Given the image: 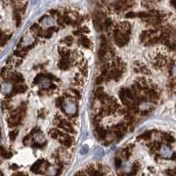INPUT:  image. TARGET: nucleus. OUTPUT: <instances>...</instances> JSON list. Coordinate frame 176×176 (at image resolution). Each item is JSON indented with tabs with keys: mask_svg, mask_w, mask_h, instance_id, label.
Segmentation results:
<instances>
[{
	"mask_svg": "<svg viewBox=\"0 0 176 176\" xmlns=\"http://www.w3.org/2000/svg\"><path fill=\"white\" fill-rule=\"evenodd\" d=\"M32 42H33V38H32V36H30V35H26V36L24 37V45L27 46V45H29V44H31Z\"/></svg>",
	"mask_w": 176,
	"mask_h": 176,
	"instance_id": "nucleus-7",
	"label": "nucleus"
},
{
	"mask_svg": "<svg viewBox=\"0 0 176 176\" xmlns=\"http://www.w3.org/2000/svg\"><path fill=\"white\" fill-rule=\"evenodd\" d=\"M64 111L68 115H74L77 112V106L73 101H66L63 106Z\"/></svg>",
	"mask_w": 176,
	"mask_h": 176,
	"instance_id": "nucleus-1",
	"label": "nucleus"
},
{
	"mask_svg": "<svg viewBox=\"0 0 176 176\" xmlns=\"http://www.w3.org/2000/svg\"><path fill=\"white\" fill-rule=\"evenodd\" d=\"M173 75L174 77H176V65H174L173 68Z\"/></svg>",
	"mask_w": 176,
	"mask_h": 176,
	"instance_id": "nucleus-9",
	"label": "nucleus"
},
{
	"mask_svg": "<svg viewBox=\"0 0 176 176\" xmlns=\"http://www.w3.org/2000/svg\"><path fill=\"white\" fill-rule=\"evenodd\" d=\"M12 88H13V86H12L11 84H8V83L4 84L3 86H2V91H3L4 94H9L12 91Z\"/></svg>",
	"mask_w": 176,
	"mask_h": 176,
	"instance_id": "nucleus-6",
	"label": "nucleus"
},
{
	"mask_svg": "<svg viewBox=\"0 0 176 176\" xmlns=\"http://www.w3.org/2000/svg\"><path fill=\"white\" fill-rule=\"evenodd\" d=\"M41 24L43 27H51L55 24V20L51 17H46L42 20Z\"/></svg>",
	"mask_w": 176,
	"mask_h": 176,
	"instance_id": "nucleus-3",
	"label": "nucleus"
},
{
	"mask_svg": "<svg viewBox=\"0 0 176 176\" xmlns=\"http://www.w3.org/2000/svg\"><path fill=\"white\" fill-rule=\"evenodd\" d=\"M40 85L42 87V88H48L50 86V81L49 78H42L40 82Z\"/></svg>",
	"mask_w": 176,
	"mask_h": 176,
	"instance_id": "nucleus-5",
	"label": "nucleus"
},
{
	"mask_svg": "<svg viewBox=\"0 0 176 176\" xmlns=\"http://www.w3.org/2000/svg\"><path fill=\"white\" fill-rule=\"evenodd\" d=\"M34 139L36 143L38 144H42L45 142V136H44L42 133H40V132H38V133H36L34 137Z\"/></svg>",
	"mask_w": 176,
	"mask_h": 176,
	"instance_id": "nucleus-4",
	"label": "nucleus"
},
{
	"mask_svg": "<svg viewBox=\"0 0 176 176\" xmlns=\"http://www.w3.org/2000/svg\"><path fill=\"white\" fill-rule=\"evenodd\" d=\"M16 136H17V131L16 130H13V131H12L11 133H10V138L12 140H14V138H16Z\"/></svg>",
	"mask_w": 176,
	"mask_h": 176,
	"instance_id": "nucleus-8",
	"label": "nucleus"
},
{
	"mask_svg": "<svg viewBox=\"0 0 176 176\" xmlns=\"http://www.w3.org/2000/svg\"><path fill=\"white\" fill-rule=\"evenodd\" d=\"M159 153L161 155V157L165 158V159H169L173 156V152L172 150L166 146V145H162L160 150H159Z\"/></svg>",
	"mask_w": 176,
	"mask_h": 176,
	"instance_id": "nucleus-2",
	"label": "nucleus"
}]
</instances>
